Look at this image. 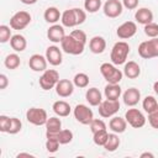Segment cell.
<instances>
[{"mask_svg": "<svg viewBox=\"0 0 158 158\" xmlns=\"http://www.w3.org/2000/svg\"><path fill=\"white\" fill-rule=\"evenodd\" d=\"M130 53V46L125 41H118L114 44L111 53H110V59L112 64L115 65H121L126 63L127 56Z\"/></svg>", "mask_w": 158, "mask_h": 158, "instance_id": "1", "label": "cell"}, {"mask_svg": "<svg viewBox=\"0 0 158 158\" xmlns=\"http://www.w3.org/2000/svg\"><path fill=\"white\" fill-rule=\"evenodd\" d=\"M100 73L110 84H118L123 77V73L111 63H102L100 65Z\"/></svg>", "mask_w": 158, "mask_h": 158, "instance_id": "2", "label": "cell"}, {"mask_svg": "<svg viewBox=\"0 0 158 158\" xmlns=\"http://www.w3.org/2000/svg\"><path fill=\"white\" fill-rule=\"evenodd\" d=\"M60 46L65 53L73 54V56L81 54L84 52V48H85V44L83 42L75 40L72 35H65V37L60 42Z\"/></svg>", "mask_w": 158, "mask_h": 158, "instance_id": "3", "label": "cell"}, {"mask_svg": "<svg viewBox=\"0 0 158 158\" xmlns=\"http://www.w3.org/2000/svg\"><path fill=\"white\" fill-rule=\"evenodd\" d=\"M138 54L144 59L158 57V37L141 42L138 46Z\"/></svg>", "mask_w": 158, "mask_h": 158, "instance_id": "4", "label": "cell"}, {"mask_svg": "<svg viewBox=\"0 0 158 158\" xmlns=\"http://www.w3.org/2000/svg\"><path fill=\"white\" fill-rule=\"evenodd\" d=\"M59 81V74L56 69H46L43 74L40 77V86L43 90H51L56 88L57 83Z\"/></svg>", "mask_w": 158, "mask_h": 158, "instance_id": "5", "label": "cell"}, {"mask_svg": "<svg viewBox=\"0 0 158 158\" xmlns=\"http://www.w3.org/2000/svg\"><path fill=\"white\" fill-rule=\"evenodd\" d=\"M26 118L30 123H32L35 126H42V125H46L48 116H47V111L44 109L31 107L26 112Z\"/></svg>", "mask_w": 158, "mask_h": 158, "instance_id": "6", "label": "cell"}, {"mask_svg": "<svg viewBox=\"0 0 158 158\" xmlns=\"http://www.w3.org/2000/svg\"><path fill=\"white\" fill-rule=\"evenodd\" d=\"M74 117L75 120L81 123V125H90L91 121L94 120V114L91 111V109H89V106L84 105V104H79L74 107Z\"/></svg>", "mask_w": 158, "mask_h": 158, "instance_id": "7", "label": "cell"}, {"mask_svg": "<svg viewBox=\"0 0 158 158\" xmlns=\"http://www.w3.org/2000/svg\"><path fill=\"white\" fill-rule=\"evenodd\" d=\"M98 110H99V115L101 117L109 118V117H112L120 110V102H118V100L106 99V100H102L100 102Z\"/></svg>", "mask_w": 158, "mask_h": 158, "instance_id": "8", "label": "cell"}, {"mask_svg": "<svg viewBox=\"0 0 158 158\" xmlns=\"http://www.w3.org/2000/svg\"><path fill=\"white\" fill-rule=\"evenodd\" d=\"M31 22V15L27 11H17L10 19V27L12 30H23Z\"/></svg>", "mask_w": 158, "mask_h": 158, "instance_id": "9", "label": "cell"}, {"mask_svg": "<svg viewBox=\"0 0 158 158\" xmlns=\"http://www.w3.org/2000/svg\"><path fill=\"white\" fill-rule=\"evenodd\" d=\"M125 118L133 128H141L146 123V117L138 109H128L125 114Z\"/></svg>", "mask_w": 158, "mask_h": 158, "instance_id": "10", "label": "cell"}, {"mask_svg": "<svg viewBox=\"0 0 158 158\" xmlns=\"http://www.w3.org/2000/svg\"><path fill=\"white\" fill-rule=\"evenodd\" d=\"M122 9L123 5L120 0H107L104 4V14L110 19L118 17L122 14Z\"/></svg>", "mask_w": 158, "mask_h": 158, "instance_id": "11", "label": "cell"}, {"mask_svg": "<svg viewBox=\"0 0 158 158\" xmlns=\"http://www.w3.org/2000/svg\"><path fill=\"white\" fill-rule=\"evenodd\" d=\"M136 32H137V25L133 21H126L117 27L116 35L121 40H127V38H131L132 36H135Z\"/></svg>", "mask_w": 158, "mask_h": 158, "instance_id": "12", "label": "cell"}, {"mask_svg": "<svg viewBox=\"0 0 158 158\" xmlns=\"http://www.w3.org/2000/svg\"><path fill=\"white\" fill-rule=\"evenodd\" d=\"M74 91V83L69 79H59L56 85V93L60 98H68Z\"/></svg>", "mask_w": 158, "mask_h": 158, "instance_id": "13", "label": "cell"}, {"mask_svg": "<svg viewBox=\"0 0 158 158\" xmlns=\"http://www.w3.org/2000/svg\"><path fill=\"white\" fill-rule=\"evenodd\" d=\"M47 37H48V40L52 41L53 43H60L62 40L65 37L64 26L53 23V25L48 28V31H47Z\"/></svg>", "mask_w": 158, "mask_h": 158, "instance_id": "14", "label": "cell"}, {"mask_svg": "<svg viewBox=\"0 0 158 158\" xmlns=\"http://www.w3.org/2000/svg\"><path fill=\"white\" fill-rule=\"evenodd\" d=\"M47 58L41 54H32L28 60V65L33 72H44L47 69Z\"/></svg>", "mask_w": 158, "mask_h": 158, "instance_id": "15", "label": "cell"}, {"mask_svg": "<svg viewBox=\"0 0 158 158\" xmlns=\"http://www.w3.org/2000/svg\"><path fill=\"white\" fill-rule=\"evenodd\" d=\"M46 58H47V62L54 67L59 65L63 60L62 59V52L57 46H49L46 49Z\"/></svg>", "mask_w": 158, "mask_h": 158, "instance_id": "16", "label": "cell"}, {"mask_svg": "<svg viewBox=\"0 0 158 158\" xmlns=\"http://www.w3.org/2000/svg\"><path fill=\"white\" fill-rule=\"evenodd\" d=\"M123 102L127 106H135L141 100V91L137 88H130L127 89L122 95Z\"/></svg>", "mask_w": 158, "mask_h": 158, "instance_id": "17", "label": "cell"}, {"mask_svg": "<svg viewBox=\"0 0 158 158\" xmlns=\"http://www.w3.org/2000/svg\"><path fill=\"white\" fill-rule=\"evenodd\" d=\"M89 48L94 54H100L106 49V41L101 36H94L89 41Z\"/></svg>", "mask_w": 158, "mask_h": 158, "instance_id": "18", "label": "cell"}, {"mask_svg": "<svg viewBox=\"0 0 158 158\" xmlns=\"http://www.w3.org/2000/svg\"><path fill=\"white\" fill-rule=\"evenodd\" d=\"M109 127L115 133H122L127 128V121L126 118H122L120 116H114L109 122Z\"/></svg>", "mask_w": 158, "mask_h": 158, "instance_id": "19", "label": "cell"}, {"mask_svg": "<svg viewBox=\"0 0 158 158\" xmlns=\"http://www.w3.org/2000/svg\"><path fill=\"white\" fill-rule=\"evenodd\" d=\"M135 19L138 23H142V25H147L149 22L153 21V12L148 9V7H141L136 11L135 14Z\"/></svg>", "mask_w": 158, "mask_h": 158, "instance_id": "20", "label": "cell"}, {"mask_svg": "<svg viewBox=\"0 0 158 158\" xmlns=\"http://www.w3.org/2000/svg\"><path fill=\"white\" fill-rule=\"evenodd\" d=\"M85 99L89 102V105H91V106H99L100 102L102 101L101 93L98 88H89L85 93Z\"/></svg>", "mask_w": 158, "mask_h": 158, "instance_id": "21", "label": "cell"}, {"mask_svg": "<svg viewBox=\"0 0 158 158\" xmlns=\"http://www.w3.org/2000/svg\"><path fill=\"white\" fill-rule=\"evenodd\" d=\"M52 109H53L54 114H56L57 116H59V117H65V116H68V115L70 114V111H72L70 105H69L67 101H64V100L54 101Z\"/></svg>", "mask_w": 158, "mask_h": 158, "instance_id": "22", "label": "cell"}, {"mask_svg": "<svg viewBox=\"0 0 158 158\" xmlns=\"http://www.w3.org/2000/svg\"><path fill=\"white\" fill-rule=\"evenodd\" d=\"M123 74H125L128 79H136V78H138L139 74H141V68H139V65H138L136 62L130 60V62L125 63Z\"/></svg>", "mask_w": 158, "mask_h": 158, "instance_id": "23", "label": "cell"}, {"mask_svg": "<svg viewBox=\"0 0 158 158\" xmlns=\"http://www.w3.org/2000/svg\"><path fill=\"white\" fill-rule=\"evenodd\" d=\"M62 130V121L53 116V117H49L46 122V136L47 135H56L58 133L59 131Z\"/></svg>", "mask_w": 158, "mask_h": 158, "instance_id": "24", "label": "cell"}, {"mask_svg": "<svg viewBox=\"0 0 158 158\" xmlns=\"http://www.w3.org/2000/svg\"><path fill=\"white\" fill-rule=\"evenodd\" d=\"M10 46L15 52H22L27 47V41L22 35H14L10 40Z\"/></svg>", "mask_w": 158, "mask_h": 158, "instance_id": "25", "label": "cell"}, {"mask_svg": "<svg viewBox=\"0 0 158 158\" xmlns=\"http://www.w3.org/2000/svg\"><path fill=\"white\" fill-rule=\"evenodd\" d=\"M60 21H62V26H64V27H74V26H77L78 22H77V17H75L74 9L65 10V11L62 14Z\"/></svg>", "mask_w": 158, "mask_h": 158, "instance_id": "26", "label": "cell"}, {"mask_svg": "<svg viewBox=\"0 0 158 158\" xmlns=\"http://www.w3.org/2000/svg\"><path fill=\"white\" fill-rule=\"evenodd\" d=\"M104 94H105L106 99L118 100V98L121 96V86L118 84H110V83H107V85L104 89Z\"/></svg>", "mask_w": 158, "mask_h": 158, "instance_id": "27", "label": "cell"}, {"mask_svg": "<svg viewBox=\"0 0 158 158\" xmlns=\"http://www.w3.org/2000/svg\"><path fill=\"white\" fill-rule=\"evenodd\" d=\"M43 17H44V20H46L48 23H56V22L59 21V19L62 17V14H60V11H59L57 7L49 6V7L46 9V11H44V14H43Z\"/></svg>", "mask_w": 158, "mask_h": 158, "instance_id": "28", "label": "cell"}, {"mask_svg": "<svg viewBox=\"0 0 158 158\" xmlns=\"http://www.w3.org/2000/svg\"><path fill=\"white\" fill-rule=\"evenodd\" d=\"M48 137H54V138L58 139V142L60 144H67V143H70L72 142V139H73V132L70 130H60L56 135H47V138Z\"/></svg>", "mask_w": 158, "mask_h": 158, "instance_id": "29", "label": "cell"}, {"mask_svg": "<svg viewBox=\"0 0 158 158\" xmlns=\"http://www.w3.org/2000/svg\"><path fill=\"white\" fill-rule=\"evenodd\" d=\"M118 146H120V138H118L117 133H115V132L114 133H109V138H107L104 148L107 152H114V151H116L118 148Z\"/></svg>", "mask_w": 158, "mask_h": 158, "instance_id": "30", "label": "cell"}, {"mask_svg": "<svg viewBox=\"0 0 158 158\" xmlns=\"http://www.w3.org/2000/svg\"><path fill=\"white\" fill-rule=\"evenodd\" d=\"M4 64H5V67L7 69H16V68L20 67L21 59H20V57L16 53H11V54L6 56V58L4 60Z\"/></svg>", "mask_w": 158, "mask_h": 158, "instance_id": "31", "label": "cell"}, {"mask_svg": "<svg viewBox=\"0 0 158 158\" xmlns=\"http://www.w3.org/2000/svg\"><path fill=\"white\" fill-rule=\"evenodd\" d=\"M142 106H143V110H144L147 114H149V112H152V111H154V110L157 109L158 102H157V100L154 99V96L148 95V96H146V98L143 99Z\"/></svg>", "mask_w": 158, "mask_h": 158, "instance_id": "32", "label": "cell"}, {"mask_svg": "<svg viewBox=\"0 0 158 158\" xmlns=\"http://www.w3.org/2000/svg\"><path fill=\"white\" fill-rule=\"evenodd\" d=\"M109 138V133L106 130H101V131H98L95 133H93V141L96 146H105L106 141Z\"/></svg>", "mask_w": 158, "mask_h": 158, "instance_id": "33", "label": "cell"}, {"mask_svg": "<svg viewBox=\"0 0 158 158\" xmlns=\"http://www.w3.org/2000/svg\"><path fill=\"white\" fill-rule=\"evenodd\" d=\"M73 83L78 88H86L89 85V77L85 73H78L74 75Z\"/></svg>", "mask_w": 158, "mask_h": 158, "instance_id": "34", "label": "cell"}, {"mask_svg": "<svg viewBox=\"0 0 158 158\" xmlns=\"http://www.w3.org/2000/svg\"><path fill=\"white\" fill-rule=\"evenodd\" d=\"M100 7H101V0H84V9L90 14L96 12Z\"/></svg>", "mask_w": 158, "mask_h": 158, "instance_id": "35", "label": "cell"}, {"mask_svg": "<svg viewBox=\"0 0 158 158\" xmlns=\"http://www.w3.org/2000/svg\"><path fill=\"white\" fill-rule=\"evenodd\" d=\"M144 33L151 37V38H154V37H158V23H154V22H149L147 25H144Z\"/></svg>", "mask_w": 158, "mask_h": 158, "instance_id": "36", "label": "cell"}, {"mask_svg": "<svg viewBox=\"0 0 158 158\" xmlns=\"http://www.w3.org/2000/svg\"><path fill=\"white\" fill-rule=\"evenodd\" d=\"M11 30H10V26H6V25H1L0 26V42L1 43H6L7 41L11 40Z\"/></svg>", "mask_w": 158, "mask_h": 158, "instance_id": "37", "label": "cell"}, {"mask_svg": "<svg viewBox=\"0 0 158 158\" xmlns=\"http://www.w3.org/2000/svg\"><path fill=\"white\" fill-rule=\"evenodd\" d=\"M21 127H22V122L17 117H11V123H10V127H9L7 133L16 135V133H19L21 131Z\"/></svg>", "mask_w": 158, "mask_h": 158, "instance_id": "38", "label": "cell"}, {"mask_svg": "<svg viewBox=\"0 0 158 158\" xmlns=\"http://www.w3.org/2000/svg\"><path fill=\"white\" fill-rule=\"evenodd\" d=\"M59 144H60V143L58 142L57 138H54V137H48L47 141H46V149H47L49 153H54V152L58 151Z\"/></svg>", "mask_w": 158, "mask_h": 158, "instance_id": "39", "label": "cell"}, {"mask_svg": "<svg viewBox=\"0 0 158 158\" xmlns=\"http://www.w3.org/2000/svg\"><path fill=\"white\" fill-rule=\"evenodd\" d=\"M90 130H91L93 133H95V132H98V131L106 130V125H105V122H104L102 120H100V118H94V120L91 121V123H90Z\"/></svg>", "mask_w": 158, "mask_h": 158, "instance_id": "40", "label": "cell"}, {"mask_svg": "<svg viewBox=\"0 0 158 158\" xmlns=\"http://www.w3.org/2000/svg\"><path fill=\"white\" fill-rule=\"evenodd\" d=\"M11 123V117L6 116V115H1L0 116V131L1 132H7L9 127Z\"/></svg>", "mask_w": 158, "mask_h": 158, "instance_id": "41", "label": "cell"}, {"mask_svg": "<svg viewBox=\"0 0 158 158\" xmlns=\"http://www.w3.org/2000/svg\"><path fill=\"white\" fill-rule=\"evenodd\" d=\"M148 122L153 128L158 130V106H157V109L154 111L148 114Z\"/></svg>", "mask_w": 158, "mask_h": 158, "instance_id": "42", "label": "cell"}, {"mask_svg": "<svg viewBox=\"0 0 158 158\" xmlns=\"http://www.w3.org/2000/svg\"><path fill=\"white\" fill-rule=\"evenodd\" d=\"M74 12H75V17H77V22L78 25H81L85 20H86V12L79 7H74Z\"/></svg>", "mask_w": 158, "mask_h": 158, "instance_id": "43", "label": "cell"}, {"mask_svg": "<svg viewBox=\"0 0 158 158\" xmlns=\"http://www.w3.org/2000/svg\"><path fill=\"white\" fill-rule=\"evenodd\" d=\"M75 40H78V41H80V42H83L84 44L86 43V33L84 32V31H81V30H74V31H72V33H70Z\"/></svg>", "mask_w": 158, "mask_h": 158, "instance_id": "44", "label": "cell"}, {"mask_svg": "<svg viewBox=\"0 0 158 158\" xmlns=\"http://www.w3.org/2000/svg\"><path fill=\"white\" fill-rule=\"evenodd\" d=\"M122 5L128 10H133L138 6V0H122Z\"/></svg>", "mask_w": 158, "mask_h": 158, "instance_id": "45", "label": "cell"}, {"mask_svg": "<svg viewBox=\"0 0 158 158\" xmlns=\"http://www.w3.org/2000/svg\"><path fill=\"white\" fill-rule=\"evenodd\" d=\"M7 84H9L7 77H6L5 74H0V89H1V90H2V89H6Z\"/></svg>", "mask_w": 158, "mask_h": 158, "instance_id": "46", "label": "cell"}, {"mask_svg": "<svg viewBox=\"0 0 158 158\" xmlns=\"http://www.w3.org/2000/svg\"><path fill=\"white\" fill-rule=\"evenodd\" d=\"M22 4H26V5H33L37 2V0H20Z\"/></svg>", "mask_w": 158, "mask_h": 158, "instance_id": "47", "label": "cell"}, {"mask_svg": "<svg viewBox=\"0 0 158 158\" xmlns=\"http://www.w3.org/2000/svg\"><path fill=\"white\" fill-rule=\"evenodd\" d=\"M144 157H149V158H153L154 156H153L152 153H148V152H144V153H142V154H141V158H144Z\"/></svg>", "mask_w": 158, "mask_h": 158, "instance_id": "48", "label": "cell"}, {"mask_svg": "<svg viewBox=\"0 0 158 158\" xmlns=\"http://www.w3.org/2000/svg\"><path fill=\"white\" fill-rule=\"evenodd\" d=\"M20 157H30V158H31V157H33V156L30 154V153H19V154H17V158H20Z\"/></svg>", "mask_w": 158, "mask_h": 158, "instance_id": "49", "label": "cell"}, {"mask_svg": "<svg viewBox=\"0 0 158 158\" xmlns=\"http://www.w3.org/2000/svg\"><path fill=\"white\" fill-rule=\"evenodd\" d=\"M153 90H154V93L158 95V81H154V84H153Z\"/></svg>", "mask_w": 158, "mask_h": 158, "instance_id": "50", "label": "cell"}]
</instances>
